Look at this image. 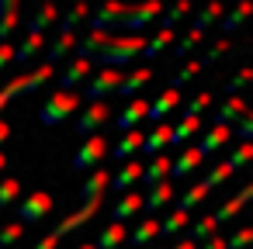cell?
I'll return each instance as SVG.
<instances>
[{"instance_id": "cell-10", "label": "cell", "mask_w": 253, "mask_h": 249, "mask_svg": "<svg viewBox=\"0 0 253 249\" xmlns=\"http://www.w3.org/2000/svg\"><path fill=\"white\" fill-rule=\"evenodd\" d=\"M170 142H173V125H170V121H160V125H156V128L142 139V149H139V152L153 159V156H160Z\"/></svg>"}, {"instance_id": "cell-51", "label": "cell", "mask_w": 253, "mask_h": 249, "mask_svg": "<svg viewBox=\"0 0 253 249\" xmlns=\"http://www.w3.org/2000/svg\"><path fill=\"white\" fill-rule=\"evenodd\" d=\"M198 249H225V235H218V232H215V235H211V239H205Z\"/></svg>"}, {"instance_id": "cell-31", "label": "cell", "mask_w": 253, "mask_h": 249, "mask_svg": "<svg viewBox=\"0 0 253 249\" xmlns=\"http://www.w3.org/2000/svg\"><path fill=\"white\" fill-rule=\"evenodd\" d=\"M198 132H201V118H180L177 128H173V142H170V145H180V142H187V139L198 135Z\"/></svg>"}, {"instance_id": "cell-17", "label": "cell", "mask_w": 253, "mask_h": 249, "mask_svg": "<svg viewBox=\"0 0 253 249\" xmlns=\"http://www.w3.org/2000/svg\"><path fill=\"white\" fill-rule=\"evenodd\" d=\"M73 52H77V32H59V38L45 45V63L56 66L59 59H66V56H73Z\"/></svg>"}, {"instance_id": "cell-25", "label": "cell", "mask_w": 253, "mask_h": 249, "mask_svg": "<svg viewBox=\"0 0 253 249\" xmlns=\"http://www.w3.org/2000/svg\"><path fill=\"white\" fill-rule=\"evenodd\" d=\"M243 114H250V107L239 101V97H225L222 107L215 111V125H229V121H239Z\"/></svg>"}, {"instance_id": "cell-1", "label": "cell", "mask_w": 253, "mask_h": 249, "mask_svg": "<svg viewBox=\"0 0 253 249\" xmlns=\"http://www.w3.org/2000/svg\"><path fill=\"white\" fill-rule=\"evenodd\" d=\"M142 52H146V35H108L104 32L90 59H101L104 70H118V66L132 63L135 56H142Z\"/></svg>"}, {"instance_id": "cell-58", "label": "cell", "mask_w": 253, "mask_h": 249, "mask_svg": "<svg viewBox=\"0 0 253 249\" xmlns=\"http://www.w3.org/2000/svg\"><path fill=\"white\" fill-rule=\"evenodd\" d=\"M77 249H97V246H94V242H80Z\"/></svg>"}, {"instance_id": "cell-33", "label": "cell", "mask_w": 253, "mask_h": 249, "mask_svg": "<svg viewBox=\"0 0 253 249\" xmlns=\"http://www.w3.org/2000/svg\"><path fill=\"white\" fill-rule=\"evenodd\" d=\"M173 38H177V28H160L153 38H146V56H156V52H160V49H167Z\"/></svg>"}, {"instance_id": "cell-40", "label": "cell", "mask_w": 253, "mask_h": 249, "mask_svg": "<svg viewBox=\"0 0 253 249\" xmlns=\"http://www.w3.org/2000/svg\"><path fill=\"white\" fill-rule=\"evenodd\" d=\"M250 159H253V142H239V145L232 149V156H229L225 163H229L232 170H239V166H246Z\"/></svg>"}, {"instance_id": "cell-39", "label": "cell", "mask_w": 253, "mask_h": 249, "mask_svg": "<svg viewBox=\"0 0 253 249\" xmlns=\"http://www.w3.org/2000/svg\"><path fill=\"white\" fill-rule=\"evenodd\" d=\"M250 11H253V4H250V0H246V4H239V7H236L232 14H225V18H222L218 32H222V35H225V32H232V28H236V25H239V21H243V18L250 14Z\"/></svg>"}, {"instance_id": "cell-47", "label": "cell", "mask_w": 253, "mask_h": 249, "mask_svg": "<svg viewBox=\"0 0 253 249\" xmlns=\"http://www.w3.org/2000/svg\"><path fill=\"white\" fill-rule=\"evenodd\" d=\"M239 208H243V204H239V201L232 197V201H225V204H222V208H218V211H215L211 218H215V221L222 225V221H229V218H236V214H239Z\"/></svg>"}, {"instance_id": "cell-43", "label": "cell", "mask_w": 253, "mask_h": 249, "mask_svg": "<svg viewBox=\"0 0 253 249\" xmlns=\"http://www.w3.org/2000/svg\"><path fill=\"white\" fill-rule=\"evenodd\" d=\"M201 42H205V32H201V28H187V35H184L180 45H177V56H187V52H191L194 45H201Z\"/></svg>"}, {"instance_id": "cell-45", "label": "cell", "mask_w": 253, "mask_h": 249, "mask_svg": "<svg viewBox=\"0 0 253 249\" xmlns=\"http://www.w3.org/2000/svg\"><path fill=\"white\" fill-rule=\"evenodd\" d=\"M187 14H191V7H187V4H173V7L163 14V25H160V28H173V25H177L180 18H187Z\"/></svg>"}, {"instance_id": "cell-6", "label": "cell", "mask_w": 253, "mask_h": 249, "mask_svg": "<svg viewBox=\"0 0 253 249\" xmlns=\"http://www.w3.org/2000/svg\"><path fill=\"white\" fill-rule=\"evenodd\" d=\"M52 208H56V201H52V194H49V190H32V194L18 204V221H21V225H25V221H32V225H35V221H42Z\"/></svg>"}, {"instance_id": "cell-5", "label": "cell", "mask_w": 253, "mask_h": 249, "mask_svg": "<svg viewBox=\"0 0 253 249\" xmlns=\"http://www.w3.org/2000/svg\"><path fill=\"white\" fill-rule=\"evenodd\" d=\"M118 87H122V70H101L97 76H90V80L84 83V90H87V101H90V104L115 97V94H118Z\"/></svg>"}, {"instance_id": "cell-36", "label": "cell", "mask_w": 253, "mask_h": 249, "mask_svg": "<svg viewBox=\"0 0 253 249\" xmlns=\"http://www.w3.org/2000/svg\"><path fill=\"white\" fill-rule=\"evenodd\" d=\"M87 18H90V7H87V4H77V7H70V11L63 14V28H59V32H73V28H77L80 21H87Z\"/></svg>"}, {"instance_id": "cell-28", "label": "cell", "mask_w": 253, "mask_h": 249, "mask_svg": "<svg viewBox=\"0 0 253 249\" xmlns=\"http://www.w3.org/2000/svg\"><path fill=\"white\" fill-rule=\"evenodd\" d=\"M187 221H191V214H187V211H177V208H173V211H170L167 218H160V235H163V239H170V235L184 232V225H187Z\"/></svg>"}, {"instance_id": "cell-42", "label": "cell", "mask_w": 253, "mask_h": 249, "mask_svg": "<svg viewBox=\"0 0 253 249\" xmlns=\"http://www.w3.org/2000/svg\"><path fill=\"white\" fill-rule=\"evenodd\" d=\"M218 18H222V4H211V7H205V11L194 18V25H191V28H201V32H205V28H208V25H215Z\"/></svg>"}, {"instance_id": "cell-8", "label": "cell", "mask_w": 253, "mask_h": 249, "mask_svg": "<svg viewBox=\"0 0 253 249\" xmlns=\"http://www.w3.org/2000/svg\"><path fill=\"white\" fill-rule=\"evenodd\" d=\"M111 121V107L108 101H97V104H87V111H80L77 118V135H94L101 125Z\"/></svg>"}, {"instance_id": "cell-2", "label": "cell", "mask_w": 253, "mask_h": 249, "mask_svg": "<svg viewBox=\"0 0 253 249\" xmlns=\"http://www.w3.org/2000/svg\"><path fill=\"white\" fill-rule=\"evenodd\" d=\"M97 208H101V197H97V201H84V208H80V211H73V214H66V221H59L49 235H42V239L35 242V249H56V246H59V239H63V235H70L73 228L87 225V221L97 214Z\"/></svg>"}, {"instance_id": "cell-27", "label": "cell", "mask_w": 253, "mask_h": 249, "mask_svg": "<svg viewBox=\"0 0 253 249\" xmlns=\"http://www.w3.org/2000/svg\"><path fill=\"white\" fill-rule=\"evenodd\" d=\"M125 239H128L125 225H118V221H108V228L97 235V242H94V246H97V249H118Z\"/></svg>"}, {"instance_id": "cell-14", "label": "cell", "mask_w": 253, "mask_h": 249, "mask_svg": "<svg viewBox=\"0 0 253 249\" xmlns=\"http://www.w3.org/2000/svg\"><path fill=\"white\" fill-rule=\"evenodd\" d=\"M180 107V90H173V87H167L156 101H149V111H146V118H153L156 125L170 114V111H177Z\"/></svg>"}, {"instance_id": "cell-20", "label": "cell", "mask_w": 253, "mask_h": 249, "mask_svg": "<svg viewBox=\"0 0 253 249\" xmlns=\"http://www.w3.org/2000/svg\"><path fill=\"white\" fill-rule=\"evenodd\" d=\"M201 163H205V156L198 152V145H187V149L173 159V166H170V180H173V177H191Z\"/></svg>"}, {"instance_id": "cell-46", "label": "cell", "mask_w": 253, "mask_h": 249, "mask_svg": "<svg viewBox=\"0 0 253 249\" xmlns=\"http://www.w3.org/2000/svg\"><path fill=\"white\" fill-rule=\"evenodd\" d=\"M239 142H250L253 139V114H243L239 121H236V132H232Z\"/></svg>"}, {"instance_id": "cell-44", "label": "cell", "mask_w": 253, "mask_h": 249, "mask_svg": "<svg viewBox=\"0 0 253 249\" xmlns=\"http://www.w3.org/2000/svg\"><path fill=\"white\" fill-rule=\"evenodd\" d=\"M211 104V94H198V97H191L187 104H184V118H201V111Z\"/></svg>"}, {"instance_id": "cell-49", "label": "cell", "mask_w": 253, "mask_h": 249, "mask_svg": "<svg viewBox=\"0 0 253 249\" xmlns=\"http://www.w3.org/2000/svg\"><path fill=\"white\" fill-rule=\"evenodd\" d=\"M250 80H253V70L246 66V70H239V73H236V76H232V80L225 83V90H229V94H236V90H243V87H246Z\"/></svg>"}, {"instance_id": "cell-48", "label": "cell", "mask_w": 253, "mask_h": 249, "mask_svg": "<svg viewBox=\"0 0 253 249\" xmlns=\"http://www.w3.org/2000/svg\"><path fill=\"white\" fill-rule=\"evenodd\" d=\"M250 242H253V228H246V225H243L232 239H225V249H243V246H250Z\"/></svg>"}, {"instance_id": "cell-19", "label": "cell", "mask_w": 253, "mask_h": 249, "mask_svg": "<svg viewBox=\"0 0 253 249\" xmlns=\"http://www.w3.org/2000/svg\"><path fill=\"white\" fill-rule=\"evenodd\" d=\"M142 139H146V132H139V128H135V132H125V135L118 139V145H115V149H108V152H111L115 159L128 163V159H135V152L142 149Z\"/></svg>"}, {"instance_id": "cell-22", "label": "cell", "mask_w": 253, "mask_h": 249, "mask_svg": "<svg viewBox=\"0 0 253 249\" xmlns=\"http://www.w3.org/2000/svg\"><path fill=\"white\" fill-rule=\"evenodd\" d=\"M229 139H232V128H229V125H215V128H208V132H205V139H201L198 152H201V156H208V152H215V149L229 145Z\"/></svg>"}, {"instance_id": "cell-38", "label": "cell", "mask_w": 253, "mask_h": 249, "mask_svg": "<svg viewBox=\"0 0 253 249\" xmlns=\"http://www.w3.org/2000/svg\"><path fill=\"white\" fill-rule=\"evenodd\" d=\"M201 70H205V66H201V59H191V63H184V66H180V73L170 80V87H173V90H180V87H184L191 76H198Z\"/></svg>"}, {"instance_id": "cell-35", "label": "cell", "mask_w": 253, "mask_h": 249, "mask_svg": "<svg viewBox=\"0 0 253 249\" xmlns=\"http://www.w3.org/2000/svg\"><path fill=\"white\" fill-rule=\"evenodd\" d=\"M18 194H21V183H18V177H4V180H0V208L14 204V201H18Z\"/></svg>"}, {"instance_id": "cell-53", "label": "cell", "mask_w": 253, "mask_h": 249, "mask_svg": "<svg viewBox=\"0 0 253 249\" xmlns=\"http://www.w3.org/2000/svg\"><path fill=\"white\" fill-rule=\"evenodd\" d=\"M4 14H18V0H0V18Z\"/></svg>"}, {"instance_id": "cell-37", "label": "cell", "mask_w": 253, "mask_h": 249, "mask_svg": "<svg viewBox=\"0 0 253 249\" xmlns=\"http://www.w3.org/2000/svg\"><path fill=\"white\" fill-rule=\"evenodd\" d=\"M229 52H232V45H229V38H218L208 52H205V59H201V66H211V63H222V59H229Z\"/></svg>"}, {"instance_id": "cell-16", "label": "cell", "mask_w": 253, "mask_h": 249, "mask_svg": "<svg viewBox=\"0 0 253 249\" xmlns=\"http://www.w3.org/2000/svg\"><path fill=\"white\" fill-rule=\"evenodd\" d=\"M173 201V183L170 180H163V183H156V187H149V194L142 197V208H146V218H156V211L160 208H167Z\"/></svg>"}, {"instance_id": "cell-7", "label": "cell", "mask_w": 253, "mask_h": 249, "mask_svg": "<svg viewBox=\"0 0 253 249\" xmlns=\"http://www.w3.org/2000/svg\"><path fill=\"white\" fill-rule=\"evenodd\" d=\"M160 11H163V7L156 4V0H146V4H128V7H125V14H122V21H118V28H125L128 35H135V32H139V28H146Z\"/></svg>"}, {"instance_id": "cell-21", "label": "cell", "mask_w": 253, "mask_h": 249, "mask_svg": "<svg viewBox=\"0 0 253 249\" xmlns=\"http://www.w3.org/2000/svg\"><path fill=\"white\" fill-rule=\"evenodd\" d=\"M156 235H160V218H142V221L135 225V232H128V239H125V242H128L132 249H142V246H146V242H153Z\"/></svg>"}, {"instance_id": "cell-3", "label": "cell", "mask_w": 253, "mask_h": 249, "mask_svg": "<svg viewBox=\"0 0 253 249\" xmlns=\"http://www.w3.org/2000/svg\"><path fill=\"white\" fill-rule=\"evenodd\" d=\"M80 107V94L77 90H56L45 104H42V111H39V121L42 125H59V121H66L73 111Z\"/></svg>"}, {"instance_id": "cell-32", "label": "cell", "mask_w": 253, "mask_h": 249, "mask_svg": "<svg viewBox=\"0 0 253 249\" xmlns=\"http://www.w3.org/2000/svg\"><path fill=\"white\" fill-rule=\"evenodd\" d=\"M52 21H59V11H56L52 4L39 7V11H35V18H32V35H42V28H49Z\"/></svg>"}, {"instance_id": "cell-24", "label": "cell", "mask_w": 253, "mask_h": 249, "mask_svg": "<svg viewBox=\"0 0 253 249\" xmlns=\"http://www.w3.org/2000/svg\"><path fill=\"white\" fill-rule=\"evenodd\" d=\"M142 208V194H135V190H128V194H122V201L111 208V221H118V225H125V218H132L135 211Z\"/></svg>"}, {"instance_id": "cell-50", "label": "cell", "mask_w": 253, "mask_h": 249, "mask_svg": "<svg viewBox=\"0 0 253 249\" xmlns=\"http://www.w3.org/2000/svg\"><path fill=\"white\" fill-rule=\"evenodd\" d=\"M14 28H18V14H4V18H0V45L11 38Z\"/></svg>"}, {"instance_id": "cell-4", "label": "cell", "mask_w": 253, "mask_h": 249, "mask_svg": "<svg viewBox=\"0 0 253 249\" xmlns=\"http://www.w3.org/2000/svg\"><path fill=\"white\" fill-rule=\"evenodd\" d=\"M108 135H101V132H94V135H87L84 139V145L73 152V170H80V173H90V170H97L104 159H108Z\"/></svg>"}, {"instance_id": "cell-54", "label": "cell", "mask_w": 253, "mask_h": 249, "mask_svg": "<svg viewBox=\"0 0 253 249\" xmlns=\"http://www.w3.org/2000/svg\"><path fill=\"white\" fill-rule=\"evenodd\" d=\"M236 201H239V204H250V201H253V183H246V187L236 194Z\"/></svg>"}, {"instance_id": "cell-55", "label": "cell", "mask_w": 253, "mask_h": 249, "mask_svg": "<svg viewBox=\"0 0 253 249\" xmlns=\"http://www.w3.org/2000/svg\"><path fill=\"white\" fill-rule=\"evenodd\" d=\"M7 139H11V125H7V121H0V149H4Z\"/></svg>"}, {"instance_id": "cell-9", "label": "cell", "mask_w": 253, "mask_h": 249, "mask_svg": "<svg viewBox=\"0 0 253 249\" xmlns=\"http://www.w3.org/2000/svg\"><path fill=\"white\" fill-rule=\"evenodd\" d=\"M125 7H128V4H122V0H108V4H101V7L90 14V32H104V28H111V25L118 28Z\"/></svg>"}, {"instance_id": "cell-34", "label": "cell", "mask_w": 253, "mask_h": 249, "mask_svg": "<svg viewBox=\"0 0 253 249\" xmlns=\"http://www.w3.org/2000/svg\"><path fill=\"white\" fill-rule=\"evenodd\" d=\"M232 173H236V170H232V166H229V163L222 159V163H215V166H211V170L205 173V180H201V183H205V187L211 190V187H218V183H225V180H229Z\"/></svg>"}, {"instance_id": "cell-26", "label": "cell", "mask_w": 253, "mask_h": 249, "mask_svg": "<svg viewBox=\"0 0 253 249\" xmlns=\"http://www.w3.org/2000/svg\"><path fill=\"white\" fill-rule=\"evenodd\" d=\"M149 80H153V70H146V66H142V70H135V73L122 76V87H118V94H122V97H132V94H139V90H142Z\"/></svg>"}, {"instance_id": "cell-56", "label": "cell", "mask_w": 253, "mask_h": 249, "mask_svg": "<svg viewBox=\"0 0 253 249\" xmlns=\"http://www.w3.org/2000/svg\"><path fill=\"white\" fill-rule=\"evenodd\" d=\"M170 249H198V242H191V239H184V242H177V246H170Z\"/></svg>"}, {"instance_id": "cell-13", "label": "cell", "mask_w": 253, "mask_h": 249, "mask_svg": "<svg viewBox=\"0 0 253 249\" xmlns=\"http://www.w3.org/2000/svg\"><path fill=\"white\" fill-rule=\"evenodd\" d=\"M146 111H149V101H146V97L128 101V104H125V111L115 118V128H118V132H135V125L146 118Z\"/></svg>"}, {"instance_id": "cell-18", "label": "cell", "mask_w": 253, "mask_h": 249, "mask_svg": "<svg viewBox=\"0 0 253 249\" xmlns=\"http://www.w3.org/2000/svg\"><path fill=\"white\" fill-rule=\"evenodd\" d=\"M108 180H111V173H108L104 166L90 170V173H87V180H84V187H80V197H84V201H97V197H104Z\"/></svg>"}, {"instance_id": "cell-23", "label": "cell", "mask_w": 253, "mask_h": 249, "mask_svg": "<svg viewBox=\"0 0 253 249\" xmlns=\"http://www.w3.org/2000/svg\"><path fill=\"white\" fill-rule=\"evenodd\" d=\"M42 52H45V38H42V35H32V32H28V38H25V42H21V45L14 49V59H18L21 66H28V63H32V59H39Z\"/></svg>"}, {"instance_id": "cell-30", "label": "cell", "mask_w": 253, "mask_h": 249, "mask_svg": "<svg viewBox=\"0 0 253 249\" xmlns=\"http://www.w3.org/2000/svg\"><path fill=\"white\" fill-rule=\"evenodd\" d=\"M215 232H218V221H215L211 214H205V218H198V221L191 225V242H198V246H201V242H205V239H211Z\"/></svg>"}, {"instance_id": "cell-12", "label": "cell", "mask_w": 253, "mask_h": 249, "mask_svg": "<svg viewBox=\"0 0 253 249\" xmlns=\"http://www.w3.org/2000/svg\"><path fill=\"white\" fill-rule=\"evenodd\" d=\"M90 80V59H84V56H73L70 59V66L63 70V76H59V90H73L77 83H87Z\"/></svg>"}, {"instance_id": "cell-15", "label": "cell", "mask_w": 253, "mask_h": 249, "mask_svg": "<svg viewBox=\"0 0 253 249\" xmlns=\"http://www.w3.org/2000/svg\"><path fill=\"white\" fill-rule=\"evenodd\" d=\"M170 166H173V159H170L167 152L153 156V159H149V163L142 166V183H146V187H156V183L170 180Z\"/></svg>"}, {"instance_id": "cell-52", "label": "cell", "mask_w": 253, "mask_h": 249, "mask_svg": "<svg viewBox=\"0 0 253 249\" xmlns=\"http://www.w3.org/2000/svg\"><path fill=\"white\" fill-rule=\"evenodd\" d=\"M11 59H14V45H7V42H4V45H0V70H4Z\"/></svg>"}, {"instance_id": "cell-29", "label": "cell", "mask_w": 253, "mask_h": 249, "mask_svg": "<svg viewBox=\"0 0 253 249\" xmlns=\"http://www.w3.org/2000/svg\"><path fill=\"white\" fill-rule=\"evenodd\" d=\"M205 197H208V187H205V183H194V187H187V190L177 197V211H187V214H191V208H198Z\"/></svg>"}, {"instance_id": "cell-41", "label": "cell", "mask_w": 253, "mask_h": 249, "mask_svg": "<svg viewBox=\"0 0 253 249\" xmlns=\"http://www.w3.org/2000/svg\"><path fill=\"white\" fill-rule=\"evenodd\" d=\"M25 235V225L21 221H11V225H0V249H7V246H14L18 239Z\"/></svg>"}, {"instance_id": "cell-11", "label": "cell", "mask_w": 253, "mask_h": 249, "mask_svg": "<svg viewBox=\"0 0 253 249\" xmlns=\"http://www.w3.org/2000/svg\"><path fill=\"white\" fill-rule=\"evenodd\" d=\"M139 180H142V159H128V163H122V170L108 180V187H115L118 194H128Z\"/></svg>"}, {"instance_id": "cell-57", "label": "cell", "mask_w": 253, "mask_h": 249, "mask_svg": "<svg viewBox=\"0 0 253 249\" xmlns=\"http://www.w3.org/2000/svg\"><path fill=\"white\" fill-rule=\"evenodd\" d=\"M4 166H7V156H4V149H0V173H4Z\"/></svg>"}]
</instances>
